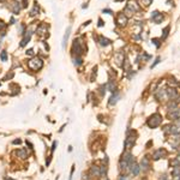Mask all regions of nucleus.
Returning <instances> with one entry per match:
<instances>
[{"mask_svg":"<svg viewBox=\"0 0 180 180\" xmlns=\"http://www.w3.org/2000/svg\"><path fill=\"white\" fill-rule=\"evenodd\" d=\"M84 53V45L80 39H75L72 43V54L73 56H80Z\"/></svg>","mask_w":180,"mask_h":180,"instance_id":"f257e3e1","label":"nucleus"},{"mask_svg":"<svg viewBox=\"0 0 180 180\" xmlns=\"http://www.w3.org/2000/svg\"><path fill=\"white\" fill-rule=\"evenodd\" d=\"M28 66L33 71H39V70H41L43 68V60L41 58H39V56H34V58H31L29 60Z\"/></svg>","mask_w":180,"mask_h":180,"instance_id":"f03ea898","label":"nucleus"},{"mask_svg":"<svg viewBox=\"0 0 180 180\" xmlns=\"http://www.w3.org/2000/svg\"><path fill=\"white\" fill-rule=\"evenodd\" d=\"M161 123H162V117H161V114H158V113H155L154 115H151V117L148 119V121H146L148 126L151 127V129H155V127L160 126Z\"/></svg>","mask_w":180,"mask_h":180,"instance_id":"7ed1b4c3","label":"nucleus"},{"mask_svg":"<svg viewBox=\"0 0 180 180\" xmlns=\"http://www.w3.org/2000/svg\"><path fill=\"white\" fill-rule=\"evenodd\" d=\"M9 9H10V11H11L13 14H19V12L22 10V5H21V2L17 1V0H11V1H10V5H9Z\"/></svg>","mask_w":180,"mask_h":180,"instance_id":"20e7f679","label":"nucleus"},{"mask_svg":"<svg viewBox=\"0 0 180 180\" xmlns=\"http://www.w3.org/2000/svg\"><path fill=\"white\" fill-rule=\"evenodd\" d=\"M126 9H127L129 11H131L132 13H136V12L141 11V7H139L137 0H129L127 4H126Z\"/></svg>","mask_w":180,"mask_h":180,"instance_id":"39448f33","label":"nucleus"},{"mask_svg":"<svg viewBox=\"0 0 180 180\" xmlns=\"http://www.w3.org/2000/svg\"><path fill=\"white\" fill-rule=\"evenodd\" d=\"M117 25L118 27H120V28H125L126 27V24H127V22H129V18L125 16L124 13H118L117 14Z\"/></svg>","mask_w":180,"mask_h":180,"instance_id":"423d86ee","label":"nucleus"},{"mask_svg":"<svg viewBox=\"0 0 180 180\" xmlns=\"http://www.w3.org/2000/svg\"><path fill=\"white\" fill-rule=\"evenodd\" d=\"M162 130H163V132H165L166 135H177V133L179 132V129H178V126H175V125H167V126H165Z\"/></svg>","mask_w":180,"mask_h":180,"instance_id":"0eeeda50","label":"nucleus"},{"mask_svg":"<svg viewBox=\"0 0 180 180\" xmlns=\"http://www.w3.org/2000/svg\"><path fill=\"white\" fill-rule=\"evenodd\" d=\"M48 29H49V25H47L46 23H42V24H40V25L37 27V29H36V34L49 36V34H48Z\"/></svg>","mask_w":180,"mask_h":180,"instance_id":"6e6552de","label":"nucleus"},{"mask_svg":"<svg viewBox=\"0 0 180 180\" xmlns=\"http://www.w3.org/2000/svg\"><path fill=\"white\" fill-rule=\"evenodd\" d=\"M139 168H141V170H143V172H146V170L150 169V160H149L148 156H144V158H142V161L139 163Z\"/></svg>","mask_w":180,"mask_h":180,"instance_id":"1a4fd4ad","label":"nucleus"},{"mask_svg":"<svg viewBox=\"0 0 180 180\" xmlns=\"http://www.w3.org/2000/svg\"><path fill=\"white\" fill-rule=\"evenodd\" d=\"M136 143V136H131L130 133H127V138L125 139V146L126 149H132V146L135 145Z\"/></svg>","mask_w":180,"mask_h":180,"instance_id":"9d476101","label":"nucleus"},{"mask_svg":"<svg viewBox=\"0 0 180 180\" xmlns=\"http://www.w3.org/2000/svg\"><path fill=\"white\" fill-rule=\"evenodd\" d=\"M31 35H33V33H31L30 30H27V31H25V34L23 35L22 40H21L19 47H25V46H27V43L30 41V39H31Z\"/></svg>","mask_w":180,"mask_h":180,"instance_id":"9b49d317","label":"nucleus"},{"mask_svg":"<svg viewBox=\"0 0 180 180\" xmlns=\"http://www.w3.org/2000/svg\"><path fill=\"white\" fill-rule=\"evenodd\" d=\"M168 118L169 119H172V120H177V119H179L180 118V108L175 107V108L170 109V111L168 112Z\"/></svg>","mask_w":180,"mask_h":180,"instance_id":"f8f14e48","label":"nucleus"},{"mask_svg":"<svg viewBox=\"0 0 180 180\" xmlns=\"http://www.w3.org/2000/svg\"><path fill=\"white\" fill-rule=\"evenodd\" d=\"M151 18H153L154 23L158 24V23H161L162 21H163V14L160 13L158 11H153L151 12Z\"/></svg>","mask_w":180,"mask_h":180,"instance_id":"ddd939ff","label":"nucleus"},{"mask_svg":"<svg viewBox=\"0 0 180 180\" xmlns=\"http://www.w3.org/2000/svg\"><path fill=\"white\" fill-rule=\"evenodd\" d=\"M129 170H130V173H131L132 175L137 177V175L139 174V172H141L139 165H137V163H136V161H135V162H133L132 165H130V168H129Z\"/></svg>","mask_w":180,"mask_h":180,"instance_id":"4468645a","label":"nucleus"},{"mask_svg":"<svg viewBox=\"0 0 180 180\" xmlns=\"http://www.w3.org/2000/svg\"><path fill=\"white\" fill-rule=\"evenodd\" d=\"M119 99H120V92L119 91H114L113 92V95L109 97V101H108V104H111V106H114L117 102L119 101Z\"/></svg>","mask_w":180,"mask_h":180,"instance_id":"2eb2a0df","label":"nucleus"},{"mask_svg":"<svg viewBox=\"0 0 180 180\" xmlns=\"http://www.w3.org/2000/svg\"><path fill=\"white\" fill-rule=\"evenodd\" d=\"M166 94H167L168 99H170V100H175L178 97V92H177L175 88H168L166 90Z\"/></svg>","mask_w":180,"mask_h":180,"instance_id":"dca6fc26","label":"nucleus"},{"mask_svg":"<svg viewBox=\"0 0 180 180\" xmlns=\"http://www.w3.org/2000/svg\"><path fill=\"white\" fill-rule=\"evenodd\" d=\"M97 42L102 46V47H106V46H109L111 45V40L109 39H107V37H104V36H97Z\"/></svg>","mask_w":180,"mask_h":180,"instance_id":"f3484780","label":"nucleus"},{"mask_svg":"<svg viewBox=\"0 0 180 180\" xmlns=\"http://www.w3.org/2000/svg\"><path fill=\"white\" fill-rule=\"evenodd\" d=\"M165 155H166V150L165 149H158V150L154 151L153 158H154V160H158V158H163Z\"/></svg>","mask_w":180,"mask_h":180,"instance_id":"a211bd4d","label":"nucleus"},{"mask_svg":"<svg viewBox=\"0 0 180 180\" xmlns=\"http://www.w3.org/2000/svg\"><path fill=\"white\" fill-rule=\"evenodd\" d=\"M129 168H130V165L125 161L124 158H120V161H119V169H120L121 172H126V170H129Z\"/></svg>","mask_w":180,"mask_h":180,"instance_id":"6ab92c4d","label":"nucleus"},{"mask_svg":"<svg viewBox=\"0 0 180 180\" xmlns=\"http://www.w3.org/2000/svg\"><path fill=\"white\" fill-rule=\"evenodd\" d=\"M40 13V6L37 5V2L35 1V5L33 6V9L30 10V12H29V16L30 17H35V16H37Z\"/></svg>","mask_w":180,"mask_h":180,"instance_id":"aec40b11","label":"nucleus"},{"mask_svg":"<svg viewBox=\"0 0 180 180\" xmlns=\"http://www.w3.org/2000/svg\"><path fill=\"white\" fill-rule=\"evenodd\" d=\"M70 34H71V27H68V29H66V33L64 35V39H63V48H66V43H68Z\"/></svg>","mask_w":180,"mask_h":180,"instance_id":"412c9836","label":"nucleus"},{"mask_svg":"<svg viewBox=\"0 0 180 180\" xmlns=\"http://www.w3.org/2000/svg\"><path fill=\"white\" fill-rule=\"evenodd\" d=\"M91 177H100V167L97 166H92L90 168V173H89Z\"/></svg>","mask_w":180,"mask_h":180,"instance_id":"4be33fe9","label":"nucleus"},{"mask_svg":"<svg viewBox=\"0 0 180 180\" xmlns=\"http://www.w3.org/2000/svg\"><path fill=\"white\" fill-rule=\"evenodd\" d=\"M172 177L175 178L177 180H180V166L173 168V170H172Z\"/></svg>","mask_w":180,"mask_h":180,"instance_id":"5701e85b","label":"nucleus"},{"mask_svg":"<svg viewBox=\"0 0 180 180\" xmlns=\"http://www.w3.org/2000/svg\"><path fill=\"white\" fill-rule=\"evenodd\" d=\"M106 85V89L109 90V91H112V92H114L115 91V82L114 80H109L107 84H104Z\"/></svg>","mask_w":180,"mask_h":180,"instance_id":"b1692460","label":"nucleus"},{"mask_svg":"<svg viewBox=\"0 0 180 180\" xmlns=\"http://www.w3.org/2000/svg\"><path fill=\"white\" fill-rule=\"evenodd\" d=\"M165 95H166V90L165 89H158L156 92H155V96L158 97V100H162L163 97H165Z\"/></svg>","mask_w":180,"mask_h":180,"instance_id":"393cba45","label":"nucleus"},{"mask_svg":"<svg viewBox=\"0 0 180 180\" xmlns=\"http://www.w3.org/2000/svg\"><path fill=\"white\" fill-rule=\"evenodd\" d=\"M17 155L22 158V160H25V158H28V154H27V150H25V149H19V150H17Z\"/></svg>","mask_w":180,"mask_h":180,"instance_id":"a878e982","label":"nucleus"},{"mask_svg":"<svg viewBox=\"0 0 180 180\" xmlns=\"http://www.w3.org/2000/svg\"><path fill=\"white\" fill-rule=\"evenodd\" d=\"M73 64H75L76 68H79V66L83 64L82 58H80V56H73Z\"/></svg>","mask_w":180,"mask_h":180,"instance_id":"bb28decb","label":"nucleus"},{"mask_svg":"<svg viewBox=\"0 0 180 180\" xmlns=\"http://www.w3.org/2000/svg\"><path fill=\"white\" fill-rule=\"evenodd\" d=\"M169 30H170V25H167V27L163 29V31H162V37H161V40L167 39V36H168V34H169Z\"/></svg>","mask_w":180,"mask_h":180,"instance_id":"cd10ccee","label":"nucleus"},{"mask_svg":"<svg viewBox=\"0 0 180 180\" xmlns=\"http://www.w3.org/2000/svg\"><path fill=\"white\" fill-rule=\"evenodd\" d=\"M0 59H1L2 61H7V52H6V51H2V52L0 53Z\"/></svg>","mask_w":180,"mask_h":180,"instance_id":"c85d7f7f","label":"nucleus"},{"mask_svg":"<svg viewBox=\"0 0 180 180\" xmlns=\"http://www.w3.org/2000/svg\"><path fill=\"white\" fill-rule=\"evenodd\" d=\"M106 174H107V168H106L104 166H101V167H100V177L103 178Z\"/></svg>","mask_w":180,"mask_h":180,"instance_id":"c756f323","label":"nucleus"},{"mask_svg":"<svg viewBox=\"0 0 180 180\" xmlns=\"http://www.w3.org/2000/svg\"><path fill=\"white\" fill-rule=\"evenodd\" d=\"M6 27H7V24L4 22L2 19H0V31H5Z\"/></svg>","mask_w":180,"mask_h":180,"instance_id":"7c9ffc66","label":"nucleus"},{"mask_svg":"<svg viewBox=\"0 0 180 180\" xmlns=\"http://www.w3.org/2000/svg\"><path fill=\"white\" fill-rule=\"evenodd\" d=\"M18 31H19V34L22 35V36L25 34V31H27V30H25V25H24V24H21V25H19V28H18Z\"/></svg>","mask_w":180,"mask_h":180,"instance_id":"2f4dec72","label":"nucleus"},{"mask_svg":"<svg viewBox=\"0 0 180 180\" xmlns=\"http://www.w3.org/2000/svg\"><path fill=\"white\" fill-rule=\"evenodd\" d=\"M153 43L158 48V47L161 46V39H154V40H153Z\"/></svg>","mask_w":180,"mask_h":180,"instance_id":"473e14b6","label":"nucleus"},{"mask_svg":"<svg viewBox=\"0 0 180 180\" xmlns=\"http://www.w3.org/2000/svg\"><path fill=\"white\" fill-rule=\"evenodd\" d=\"M151 2H153V0H142V4H143L144 6H150Z\"/></svg>","mask_w":180,"mask_h":180,"instance_id":"72a5a7b5","label":"nucleus"},{"mask_svg":"<svg viewBox=\"0 0 180 180\" xmlns=\"http://www.w3.org/2000/svg\"><path fill=\"white\" fill-rule=\"evenodd\" d=\"M25 54H27V55L33 56V55H34V49H33V48H31V49H28V51L25 52Z\"/></svg>","mask_w":180,"mask_h":180,"instance_id":"f704fd0d","label":"nucleus"},{"mask_svg":"<svg viewBox=\"0 0 180 180\" xmlns=\"http://www.w3.org/2000/svg\"><path fill=\"white\" fill-rule=\"evenodd\" d=\"M160 60H161V59H160V58H158V59H156V60H155V63H153V65H151V66H150V68H155V66H156V65H158V63H160Z\"/></svg>","mask_w":180,"mask_h":180,"instance_id":"c9c22d12","label":"nucleus"},{"mask_svg":"<svg viewBox=\"0 0 180 180\" xmlns=\"http://www.w3.org/2000/svg\"><path fill=\"white\" fill-rule=\"evenodd\" d=\"M21 143H22V141H21V139H16V141H13V142H12V144H21Z\"/></svg>","mask_w":180,"mask_h":180,"instance_id":"e433bc0d","label":"nucleus"},{"mask_svg":"<svg viewBox=\"0 0 180 180\" xmlns=\"http://www.w3.org/2000/svg\"><path fill=\"white\" fill-rule=\"evenodd\" d=\"M103 12H104V13H106V12H107V13H108V14H113V11H112V10H108V9H107V10H106V9H104V10H103Z\"/></svg>","mask_w":180,"mask_h":180,"instance_id":"4c0bfd02","label":"nucleus"},{"mask_svg":"<svg viewBox=\"0 0 180 180\" xmlns=\"http://www.w3.org/2000/svg\"><path fill=\"white\" fill-rule=\"evenodd\" d=\"M160 180H167V175H166V174L161 175V178H160Z\"/></svg>","mask_w":180,"mask_h":180,"instance_id":"58836bf2","label":"nucleus"},{"mask_svg":"<svg viewBox=\"0 0 180 180\" xmlns=\"http://www.w3.org/2000/svg\"><path fill=\"white\" fill-rule=\"evenodd\" d=\"M119 180H129V178H127L126 175H121V177H120V179H119Z\"/></svg>","mask_w":180,"mask_h":180,"instance_id":"ea45409f","label":"nucleus"},{"mask_svg":"<svg viewBox=\"0 0 180 180\" xmlns=\"http://www.w3.org/2000/svg\"><path fill=\"white\" fill-rule=\"evenodd\" d=\"M99 27H103V21H102L101 18L99 19Z\"/></svg>","mask_w":180,"mask_h":180,"instance_id":"a19ab883","label":"nucleus"},{"mask_svg":"<svg viewBox=\"0 0 180 180\" xmlns=\"http://www.w3.org/2000/svg\"><path fill=\"white\" fill-rule=\"evenodd\" d=\"M10 22H11L10 24H14V18H13V17L11 18V21H10Z\"/></svg>","mask_w":180,"mask_h":180,"instance_id":"79ce46f5","label":"nucleus"},{"mask_svg":"<svg viewBox=\"0 0 180 180\" xmlns=\"http://www.w3.org/2000/svg\"><path fill=\"white\" fill-rule=\"evenodd\" d=\"M7 180H13V179H7Z\"/></svg>","mask_w":180,"mask_h":180,"instance_id":"37998d69","label":"nucleus"},{"mask_svg":"<svg viewBox=\"0 0 180 180\" xmlns=\"http://www.w3.org/2000/svg\"><path fill=\"white\" fill-rule=\"evenodd\" d=\"M106 180H109V179H106Z\"/></svg>","mask_w":180,"mask_h":180,"instance_id":"c03bdc74","label":"nucleus"}]
</instances>
